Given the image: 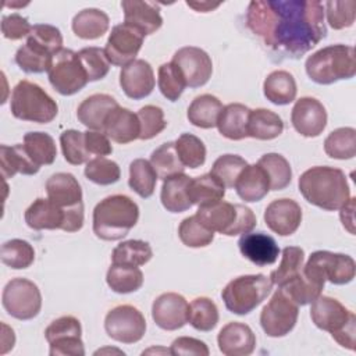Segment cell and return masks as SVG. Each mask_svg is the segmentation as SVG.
<instances>
[{"instance_id": "obj_37", "label": "cell", "mask_w": 356, "mask_h": 356, "mask_svg": "<svg viewBox=\"0 0 356 356\" xmlns=\"http://www.w3.org/2000/svg\"><path fill=\"white\" fill-rule=\"evenodd\" d=\"M225 195V186L210 172L199 175L191 179L189 197L192 204L204 206L218 200H222Z\"/></svg>"}, {"instance_id": "obj_44", "label": "cell", "mask_w": 356, "mask_h": 356, "mask_svg": "<svg viewBox=\"0 0 356 356\" xmlns=\"http://www.w3.org/2000/svg\"><path fill=\"white\" fill-rule=\"evenodd\" d=\"M150 164L154 168L160 179H167L172 175L184 172V164L181 163L174 142H165L154 149L150 154Z\"/></svg>"}, {"instance_id": "obj_42", "label": "cell", "mask_w": 356, "mask_h": 356, "mask_svg": "<svg viewBox=\"0 0 356 356\" xmlns=\"http://www.w3.org/2000/svg\"><path fill=\"white\" fill-rule=\"evenodd\" d=\"M24 147L36 165H49L57 157L54 139L46 132H28L24 136Z\"/></svg>"}, {"instance_id": "obj_29", "label": "cell", "mask_w": 356, "mask_h": 356, "mask_svg": "<svg viewBox=\"0 0 356 356\" xmlns=\"http://www.w3.org/2000/svg\"><path fill=\"white\" fill-rule=\"evenodd\" d=\"M238 196L245 202H259L270 192V182L259 164H248L235 182Z\"/></svg>"}, {"instance_id": "obj_38", "label": "cell", "mask_w": 356, "mask_h": 356, "mask_svg": "<svg viewBox=\"0 0 356 356\" xmlns=\"http://www.w3.org/2000/svg\"><path fill=\"white\" fill-rule=\"evenodd\" d=\"M106 281L114 292L131 293L142 286L143 273L135 266L113 263L107 270Z\"/></svg>"}, {"instance_id": "obj_35", "label": "cell", "mask_w": 356, "mask_h": 356, "mask_svg": "<svg viewBox=\"0 0 356 356\" xmlns=\"http://www.w3.org/2000/svg\"><path fill=\"white\" fill-rule=\"evenodd\" d=\"M108 15L99 8H85L72 18L74 33L86 40L102 38L108 31Z\"/></svg>"}, {"instance_id": "obj_21", "label": "cell", "mask_w": 356, "mask_h": 356, "mask_svg": "<svg viewBox=\"0 0 356 356\" xmlns=\"http://www.w3.org/2000/svg\"><path fill=\"white\" fill-rule=\"evenodd\" d=\"M217 343L220 352L225 356H248L256 348V337L249 325L231 321L220 330Z\"/></svg>"}, {"instance_id": "obj_28", "label": "cell", "mask_w": 356, "mask_h": 356, "mask_svg": "<svg viewBox=\"0 0 356 356\" xmlns=\"http://www.w3.org/2000/svg\"><path fill=\"white\" fill-rule=\"evenodd\" d=\"M191 179L192 178L184 172L164 179L160 192V200L167 211L182 213L193 206L189 197Z\"/></svg>"}, {"instance_id": "obj_24", "label": "cell", "mask_w": 356, "mask_h": 356, "mask_svg": "<svg viewBox=\"0 0 356 356\" xmlns=\"http://www.w3.org/2000/svg\"><path fill=\"white\" fill-rule=\"evenodd\" d=\"M118 107L117 100L106 93H96L86 97L76 110V117L88 129L103 132L104 124L113 110Z\"/></svg>"}, {"instance_id": "obj_48", "label": "cell", "mask_w": 356, "mask_h": 356, "mask_svg": "<svg viewBox=\"0 0 356 356\" xmlns=\"http://www.w3.org/2000/svg\"><path fill=\"white\" fill-rule=\"evenodd\" d=\"M177 154L184 167L197 168L206 161V146L204 143L192 134H182L174 142Z\"/></svg>"}, {"instance_id": "obj_50", "label": "cell", "mask_w": 356, "mask_h": 356, "mask_svg": "<svg viewBox=\"0 0 356 356\" xmlns=\"http://www.w3.org/2000/svg\"><path fill=\"white\" fill-rule=\"evenodd\" d=\"M178 236L188 248H204L213 242L214 232L206 228L196 216H191L181 221Z\"/></svg>"}, {"instance_id": "obj_20", "label": "cell", "mask_w": 356, "mask_h": 356, "mask_svg": "<svg viewBox=\"0 0 356 356\" xmlns=\"http://www.w3.org/2000/svg\"><path fill=\"white\" fill-rule=\"evenodd\" d=\"M264 222L280 236L292 235L302 222V209L292 199H275L266 207Z\"/></svg>"}, {"instance_id": "obj_53", "label": "cell", "mask_w": 356, "mask_h": 356, "mask_svg": "<svg viewBox=\"0 0 356 356\" xmlns=\"http://www.w3.org/2000/svg\"><path fill=\"white\" fill-rule=\"evenodd\" d=\"M246 165V160L238 154H222L213 163L210 174H213L225 188H234L239 174Z\"/></svg>"}, {"instance_id": "obj_43", "label": "cell", "mask_w": 356, "mask_h": 356, "mask_svg": "<svg viewBox=\"0 0 356 356\" xmlns=\"http://www.w3.org/2000/svg\"><path fill=\"white\" fill-rule=\"evenodd\" d=\"M157 178L159 177H157L154 168L152 167L150 161H147L145 159H135L129 164L128 185L140 197L147 199L153 195Z\"/></svg>"}, {"instance_id": "obj_1", "label": "cell", "mask_w": 356, "mask_h": 356, "mask_svg": "<svg viewBox=\"0 0 356 356\" xmlns=\"http://www.w3.org/2000/svg\"><path fill=\"white\" fill-rule=\"evenodd\" d=\"M246 26L273 51L299 58L327 35L324 4L317 0H254Z\"/></svg>"}, {"instance_id": "obj_18", "label": "cell", "mask_w": 356, "mask_h": 356, "mask_svg": "<svg viewBox=\"0 0 356 356\" xmlns=\"http://www.w3.org/2000/svg\"><path fill=\"white\" fill-rule=\"evenodd\" d=\"M189 305L186 299L175 292L161 293L152 306V317L157 327L175 331L188 323Z\"/></svg>"}, {"instance_id": "obj_49", "label": "cell", "mask_w": 356, "mask_h": 356, "mask_svg": "<svg viewBox=\"0 0 356 356\" xmlns=\"http://www.w3.org/2000/svg\"><path fill=\"white\" fill-rule=\"evenodd\" d=\"M157 85L161 95L170 102H177L186 88L185 78L174 63H164L159 67Z\"/></svg>"}, {"instance_id": "obj_41", "label": "cell", "mask_w": 356, "mask_h": 356, "mask_svg": "<svg viewBox=\"0 0 356 356\" xmlns=\"http://www.w3.org/2000/svg\"><path fill=\"white\" fill-rule=\"evenodd\" d=\"M324 152L337 160H349L356 156V131L350 127L334 129L324 140Z\"/></svg>"}, {"instance_id": "obj_58", "label": "cell", "mask_w": 356, "mask_h": 356, "mask_svg": "<svg viewBox=\"0 0 356 356\" xmlns=\"http://www.w3.org/2000/svg\"><path fill=\"white\" fill-rule=\"evenodd\" d=\"M32 31V25L28 19L19 14L3 15L1 18V33L6 39L19 40L22 38H28Z\"/></svg>"}, {"instance_id": "obj_63", "label": "cell", "mask_w": 356, "mask_h": 356, "mask_svg": "<svg viewBox=\"0 0 356 356\" xmlns=\"http://www.w3.org/2000/svg\"><path fill=\"white\" fill-rule=\"evenodd\" d=\"M186 6L195 8L196 11L199 13H207V11H211L213 8H217L220 6V3H209V1H200V3H196V1H186Z\"/></svg>"}, {"instance_id": "obj_2", "label": "cell", "mask_w": 356, "mask_h": 356, "mask_svg": "<svg viewBox=\"0 0 356 356\" xmlns=\"http://www.w3.org/2000/svg\"><path fill=\"white\" fill-rule=\"evenodd\" d=\"M298 186L310 204L327 211L339 210L350 199L346 175L335 167L316 165L306 170L299 177Z\"/></svg>"}, {"instance_id": "obj_5", "label": "cell", "mask_w": 356, "mask_h": 356, "mask_svg": "<svg viewBox=\"0 0 356 356\" xmlns=\"http://www.w3.org/2000/svg\"><path fill=\"white\" fill-rule=\"evenodd\" d=\"M310 317L314 325L328 331L343 348L355 350L356 316L339 300L330 296H317L310 306Z\"/></svg>"}, {"instance_id": "obj_9", "label": "cell", "mask_w": 356, "mask_h": 356, "mask_svg": "<svg viewBox=\"0 0 356 356\" xmlns=\"http://www.w3.org/2000/svg\"><path fill=\"white\" fill-rule=\"evenodd\" d=\"M303 273L320 288H324L327 280L335 285H345L355 278L356 264L348 254L317 250L313 252L306 264H303Z\"/></svg>"}, {"instance_id": "obj_16", "label": "cell", "mask_w": 356, "mask_h": 356, "mask_svg": "<svg viewBox=\"0 0 356 356\" xmlns=\"http://www.w3.org/2000/svg\"><path fill=\"white\" fill-rule=\"evenodd\" d=\"M171 63L182 72L186 86L200 88L206 85L213 74V63L210 56L200 47L185 46L175 51Z\"/></svg>"}, {"instance_id": "obj_32", "label": "cell", "mask_w": 356, "mask_h": 356, "mask_svg": "<svg viewBox=\"0 0 356 356\" xmlns=\"http://www.w3.org/2000/svg\"><path fill=\"white\" fill-rule=\"evenodd\" d=\"M284 131L281 117L268 108L250 110L248 120V136L259 140H271Z\"/></svg>"}, {"instance_id": "obj_13", "label": "cell", "mask_w": 356, "mask_h": 356, "mask_svg": "<svg viewBox=\"0 0 356 356\" xmlns=\"http://www.w3.org/2000/svg\"><path fill=\"white\" fill-rule=\"evenodd\" d=\"M81 323L74 316H63L50 323L44 338L50 345V356H83Z\"/></svg>"}, {"instance_id": "obj_7", "label": "cell", "mask_w": 356, "mask_h": 356, "mask_svg": "<svg viewBox=\"0 0 356 356\" xmlns=\"http://www.w3.org/2000/svg\"><path fill=\"white\" fill-rule=\"evenodd\" d=\"M10 111L18 120L47 124L56 118L58 106L43 88L24 79L19 81L13 89L10 97Z\"/></svg>"}, {"instance_id": "obj_30", "label": "cell", "mask_w": 356, "mask_h": 356, "mask_svg": "<svg viewBox=\"0 0 356 356\" xmlns=\"http://www.w3.org/2000/svg\"><path fill=\"white\" fill-rule=\"evenodd\" d=\"M250 108L241 103H229L222 107L217 121L218 132L231 140L248 138V120Z\"/></svg>"}, {"instance_id": "obj_36", "label": "cell", "mask_w": 356, "mask_h": 356, "mask_svg": "<svg viewBox=\"0 0 356 356\" xmlns=\"http://www.w3.org/2000/svg\"><path fill=\"white\" fill-rule=\"evenodd\" d=\"M53 57L54 56L49 50L26 39L25 44H22L15 53V63L24 72L42 74L49 71Z\"/></svg>"}, {"instance_id": "obj_17", "label": "cell", "mask_w": 356, "mask_h": 356, "mask_svg": "<svg viewBox=\"0 0 356 356\" xmlns=\"http://www.w3.org/2000/svg\"><path fill=\"white\" fill-rule=\"evenodd\" d=\"M292 127L305 138H316L327 125V111L321 102L314 97H300L291 113Z\"/></svg>"}, {"instance_id": "obj_25", "label": "cell", "mask_w": 356, "mask_h": 356, "mask_svg": "<svg viewBox=\"0 0 356 356\" xmlns=\"http://www.w3.org/2000/svg\"><path fill=\"white\" fill-rule=\"evenodd\" d=\"M67 209L54 204L49 197H38L25 210V222L35 231L42 229H63L65 222Z\"/></svg>"}, {"instance_id": "obj_51", "label": "cell", "mask_w": 356, "mask_h": 356, "mask_svg": "<svg viewBox=\"0 0 356 356\" xmlns=\"http://www.w3.org/2000/svg\"><path fill=\"white\" fill-rule=\"evenodd\" d=\"M60 145L63 156L67 163L79 165L89 161L90 154L85 146V132L76 129H67L60 135Z\"/></svg>"}, {"instance_id": "obj_14", "label": "cell", "mask_w": 356, "mask_h": 356, "mask_svg": "<svg viewBox=\"0 0 356 356\" xmlns=\"http://www.w3.org/2000/svg\"><path fill=\"white\" fill-rule=\"evenodd\" d=\"M107 335L121 343L139 342L146 332L143 314L131 305H120L111 309L104 318Z\"/></svg>"}, {"instance_id": "obj_26", "label": "cell", "mask_w": 356, "mask_h": 356, "mask_svg": "<svg viewBox=\"0 0 356 356\" xmlns=\"http://www.w3.org/2000/svg\"><path fill=\"white\" fill-rule=\"evenodd\" d=\"M47 197L61 209H71L82 203V189L70 172L53 174L46 182Z\"/></svg>"}, {"instance_id": "obj_62", "label": "cell", "mask_w": 356, "mask_h": 356, "mask_svg": "<svg viewBox=\"0 0 356 356\" xmlns=\"http://www.w3.org/2000/svg\"><path fill=\"white\" fill-rule=\"evenodd\" d=\"M3 327V337H1V353H7L10 349H13L14 342H15V335L14 331L11 328H8L6 324L1 325Z\"/></svg>"}, {"instance_id": "obj_47", "label": "cell", "mask_w": 356, "mask_h": 356, "mask_svg": "<svg viewBox=\"0 0 356 356\" xmlns=\"http://www.w3.org/2000/svg\"><path fill=\"white\" fill-rule=\"evenodd\" d=\"M0 259L3 264L14 270L28 268L35 260L32 245L24 239H10L1 245Z\"/></svg>"}, {"instance_id": "obj_8", "label": "cell", "mask_w": 356, "mask_h": 356, "mask_svg": "<svg viewBox=\"0 0 356 356\" xmlns=\"http://www.w3.org/2000/svg\"><path fill=\"white\" fill-rule=\"evenodd\" d=\"M273 282L264 274L241 275L229 281L221 292L227 310L245 316L253 312L271 292Z\"/></svg>"}, {"instance_id": "obj_39", "label": "cell", "mask_w": 356, "mask_h": 356, "mask_svg": "<svg viewBox=\"0 0 356 356\" xmlns=\"http://www.w3.org/2000/svg\"><path fill=\"white\" fill-rule=\"evenodd\" d=\"M305 252L299 246H286L282 249V259L278 268L273 270L270 280L277 286H282L286 282L299 277L303 271Z\"/></svg>"}, {"instance_id": "obj_11", "label": "cell", "mask_w": 356, "mask_h": 356, "mask_svg": "<svg viewBox=\"0 0 356 356\" xmlns=\"http://www.w3.org/2000/svg\"><path fill=\"white\" fill-rule=\"evenodd\" d=\"M4 310L17 320H31L42 309V295L38 285L26 278H13L3 289Z\"/></svg>"}, {"instance_id": "obj_33", "label": "cell", "mask_w": 356, "mask_h": 356, "mask_svg": "<svg viewBox=\"0 0 356 356\" xmlns=\"http://www.w3.org/2000/svg\"><path fill=\"white\" fill-rule=\"evenodd\" d=\"M222 103L213 95H200L192 100L188 107L186 117L189 122L197 128L210 129L217 125L222 111Z\"/></svg>"}, {"instance_id": "obj_56", "label": "cell", "mask_w": 356, "mask_h": 356, "mask_svg": "<svg viewBox=\"0 0 356 356\" xmlns=\"http://www.w3.org/2000/svg\"><path fill=\"white\" fill-rule=\"evenodd\" d=\"M136 115H138L139 125H140L139 139H142V140H149V139L157 136L167 127V122L164 120V113L157 106L147 104V106L139 108Z\"/></svg>"}, {"instance_id": "obj_23", "label": "cell", "mask_w": 356, "mask_h": 356, "mask_svg": "<svg viewBox=\"0 0 356 356\" xmlns=\"http://www.w3.org/2000/svg\"><path fill=\"white\" fill-rule=\"evenodd\" d=\"M238 246L242 256L260 267L274 264L280 254L275 239L264 232L243 234L238 241Z\"/></svg>"}, {"instance_id": "obj_61", "label": "cell", "mask_w": 356, "mask_h": 356, "mask_svg": "<svg viewBox=\"0 0 356 356\" xmlns=\"http://www.w3.org/2000/svg\"><path fill=\"white\" fill-rule=\"evenodd\" d=\"M341 221L343 227L349 229L350 234H353V210H355V197H350L341 209Z\"/></svg>"}, {"instance_id": "obj_34", "label": "cell", "mask_w": 356, "mask_h": 356, "mask_svg": "<svg viewBox=\"0 0 356 356\" xmlns=\"http://www.w3.org/2000/svg\"><path fill=\"white\" fill-rule=\"evenodd\" d=\"M0 160H1V175L4 179L13 178L17 172L24 175H33L40 168L31 160L24 145L21 143H17L14 146L1 145Z\"/></svg>"}, {"instance_id": "obj_4", "label": "cell", "mask_w": 356, "mask_h": 356, "mask_svg": "<svg viewBox=\"0 0 356 356\" xmlns=\"http://www.w3.org/2000/svg\"><path fill=\"white\" fill-rule=\"evenodd\" d=\"M305 70L307 76L318 85L350 79L356 74L355 49L341 43L325 46L307 57Z\"/></svg>"}, {"instance_id": "obj_10", "label": "cell", "mask_w": 356, "mask_h": 356, "mask_svg": "<svg viewBox=\"0 0 356 356\" xmlns=\"http://www.w3.org/2000/svg\"><path fill=\"white\" fill-rule=\"evenodd\" d=\"M47 76L54 90L63 96L75 95L89 82L78 53L71 49H63L53 57Z\"/></svg>"}, {"instance_id": "obj_3", "label": "cell", "mask_w": 356, "mask_h": 356, "mask_svg": "<svg viewBox=\"0 0 356 356\" xmlns=\"http://www.w3.org/2000/svg\"><path fill=\"white\" fill-rule=\"evenodd\" d=\"M138 218L139 207L129 196L111 195L93 210V232L103 241H120L135 227Z\"/></svg>"}, {"instance_id": "obj_57", "label": "cell", "mask_w": 356, "mask_h": 356, "mask_svg": "<svg viewBox=\"0 0 356 356\" xmlns=\"http://www.w3.org/2000/svg\"><path fill=\"white\" fill-rule=\"evenodd\" d=\"M26 39L40 44L42 47L49 50L53 56H56L60 50H63V35L60 29L49 24L33 25Z\"/></svg>"}, {"instance_id": "obj_40", "label": "cell", "mask_w": 356, "mask_h": 356, "mask_svg": "<svg viewBox=\"0 0 356 356\" xmlns=\"http://www.w3.org/2000/svg\"><path fill=\"white\" fill-rule=\"evenodd\" d=\"M257 164L264 170L268 182L270 191H281L291 184L292 170L289 161L280 153H267L263 154Z\"/></svg>"}, {"instance_id": "obj_6", "label": "cell", "mask_w": 356, "mask_h": 356, "mask_svg": "<svg viewBox=\"0 0 356 356\" xmlns=\"http://www.w3.org/2000/svg\"><path fill=\"white\" fill-rule=\"evenodd\" d=\"M195 216L210 231L220 232L227 236L252 232L257 222L252 209L245 204L224 200L199 206Z\"/></svg>"}, {"instance_id": "obj_59", "label": "cell", "mask_w": 356, "mask_h": 356, "mask_svg": "<svg viewBox=\"0 0 356 356\" xmlns=\"http://www.w3.org/2000/svg\"><path fill=\"white\" fill-rule=\"evenodd\" d=\"M171 355H193V356H209L210 350L207 345L196 338L191 337H178L172 341L170 348Z\"/></svg>"}, {"instance_id": "obj_60", "label": "cell", "mask_w": 356, "mask_h": 356, "mask_svg": "<svg viewBox=\"0 0 356 356\" xmlns=\"http://www.w3.org/2000/svg\"><path fill=\"white\" fill-rule=\"evenodd\" d=\"M85 146L90 156L104 157L113 153V146L108 136L100 131H85Z\"/></svg>"}, {"instance_id": "obj_55", "label": "cell", "mask_w": 356, "mask_h": 356, "mask_svg": "<svg viewBox=\"0 0 356 356\" xmlns=\"http://www.w3.org/2000/svg\"><path fill=\"white\" fill-rule=\"evenodd\" d=\"M324 13L327 14L328 25L332 29H343L349 28L355 22L356 15V1H337L331 0L324 4Z\"/></svg>"}, {"instance_id": "obj_46", "label": "cell", "mask_w": 356, "mask_h": 356, "mask_svg": "<svg viewBox=\"0 0 356 356\" xmlns=\"http://www.w3.org/2000/svg\"><path fill=\"white\" fill-rule=\"evenodd\" d=\"M218 317V309L209 298L200 296L189 303L188 321L197 331H211L217 325Z\"/></svg>"}, {"instance_id": "obj_31", "label": "cell", "mask_w": 356, "mask_h": 356, "mask_svg": "<svg viewBox=\"0 0 356 356\" xmlns=\"http://www.w3.org/2000/svg\"><path fill=\"white\" fill-rule=\"evenodd\" d=\"M263 92L268 102L277 106H285L296 97V82L292 74L284 70L273 71L267 75L263 83Z\"/></svg>"}, {"instance_id": "obj_45", "label": "cell", "mask_w": 356, "mask_h": 356, "mask_svg": "<svg viewBox=\"0 0 356 356\" xmlns=\"http://www.w3.org/2000/svg\"><path fill=\"white\" fill-rule=\"evenodd\" d=\"M153 256L150 245L140 239H129L117 245L111 253V261L115 264L143 266Z\"/></svg>"}, {"instance_id": "obj_15", "label": "cell", "mask_w": 356, "mask_h": 356, "mask_svg": "<svg viewBox=\"0 0 356 356\" xmlns=\"http://www.w3.org/2000/svg\"><path fill=\"white\" fill-rule=\"evenodd\" d=\"M143 33L125 22L113 26L104 47L107 60L113 65L125 67L127 64L136 60L135 57L143 44Z\"/></svg>"}, {"instance_id": "obj_27", "label": "cell", "mask_w": 356, "mask_h": 356, "mask_svg": "<svg viewBox=\"0 0 356 356\" xmlns=\"http://www.w3.org/2000/svg\"><path fill=\"white\" fill-rule=\"evenodd\" d=\"M103 134H106L108 139L121 145L139 139L140 125L138 115L129 108L118 106L108 115L103 128Z\"/></svg>"}, {"instance_id": "obj_12", "label": "cell", "mask_w": 356, "mask_h": 356, "mask_svg": "<svg viewBox=\"0 0 356 356\" xmlns=\"http://www.w3.org/2000/svg\"><path fill=\"white\" fill-rule=\"evenodd\" d=\"M299 306L280 288L260 313V325L271 338H280L289 334L296 325Z\"/></svg>"}, {"instance_id": "obj_22", "label": "cell", "mask_w": 356, "mask_h": 356, "mask_svg": "<svg viewBox=\"0 0 356 356\" xmlns=\"http://www.w3.org/2000/svg\"><path fill=\"white\" fill-rule=\"evenodd\" d=\"M124 11V22L139 31L140 33L152 35L163 25V18L159 7L150 1L124 0L121 1Z\"/></svg>"}, {"instance_id": "obj_52", "label": "cell", "mask_w": 356, "mask_h": 356, "mask_svg": "<svg viewBox=\"0 0 356 356\" xmlns=\"http://www.w3.org/2000/svg\"><path fill=\"white\" fill-rule=\"evenodd\" d=\"M78 57L86 72L89 82L103 79L108 74L110 61L106 57L104 49L95 46L83 47L78 51Z\"/></svg>"}, {"instance_id": "obj_54", "label": "cell", "mask_w": 356, "mask_h": 356, "mask_svg": "<svg viewBox=\"0 0 356 356\" xmlns=\"http://www.w3.org/2000/svg\"><path fill=\"white\" fill-rule=\"evenodd\" d=\"M85 177L97 185L115 184L121 177L118 164L106 157H95L86 163Z\"/></svg>"}, {"instance_id": "obj_19", "label": "cell", "mask_w": 356, "mask_h": 356, "mask_svg": "<svg viewBox=\"0 0 356 356\" xmlns=\"http://www.w3.org/2000/svg\"><path fill=\"white\" fill-rule=\"evenodd\" d=\"M154 85V72L146 60L136 58L121 68L120 86L129 99L140 100L147 97L153 92Z\"/></svg>"}]
</instances>
